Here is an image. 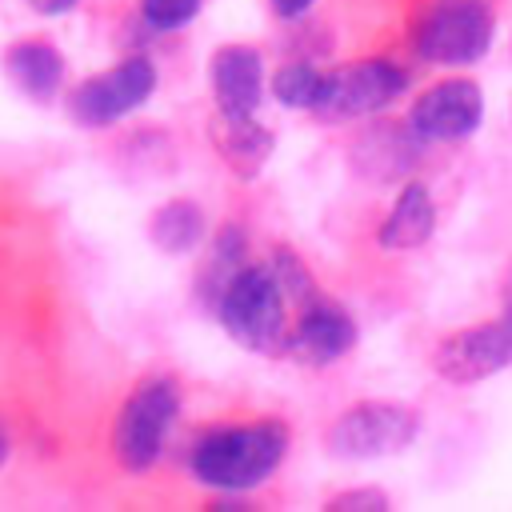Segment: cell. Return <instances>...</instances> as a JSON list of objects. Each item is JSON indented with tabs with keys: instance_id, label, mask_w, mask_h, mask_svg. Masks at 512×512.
Masks as SVG:
<instances>
[{
	"instance_id": "1",
	"label": "cell",
	"mask_w": 512,
	"mask_h": 512,
	"mask_svg": "<svg viewBox=\"0 0 512 512\" xmlns=\"http://www.w3.org/2000/svg\"><path fill=\"white\" fill-rule=\"evenodd\" d=\"M288 452V428L276 420L236 424L208 432L192 452V472L200 484L220 492H244L264 484Z\"/></svg>"
},
{
	"instance_id": "2",
	"label": "cell",
	"mask_w": 512,
	"mask_h": 512,
	"mask_svg": "<svg viewBox=\"0 0 512 512\" xmlns=\"http://www.w3.org/2000/svg\"><path fill=\"white\" fill-rule=\"evenodd\" d=\"M220 324L248 352H280L288 340L284 292L272 268L244 264L220 288Z\"/></svg>"
},
{
	"instance_id": "3",
	"label": "cell",
	"mask_w": 512,
	"mask_h": 512,
	"mask_svg": "<svg viewBox=\"0 0 512 512\" xmlns=\"http://www.w3.org/2000/svg\"><path fill=\"white\" fill-rule=\"evenodd\" d=\"M180 412V392L172 380H144L120 408L112 428V452L128 472H148Z\"/></svg>"
},
{
	"instance_id": "4",
	"label": "cell",
	"mask_w": 512,
	"mask_h": 512,
	"mask_svg": "<svg viewBox=\"0 0 512 512\" xmlns=\"http://www.w3.org/2000/svg\"><path fill=\"white\" fill-rule=\"evenodd\" d=\"M496 16L484 0H440L412 36V48L428 64H476L492 48Z\"/></svg>"
},
{
	"instance_id": "5",
	"label": "cell",
	"mask_w": 512,
	"mask_h": 512,
	"mask_svg": "<svg viewBox=\"0 0 512 512\" xmlns=\"http://www.w3.org/2000/svg\"><path fill=\"white\" fill-rule=\"evenodd\" d=\"M420 432V416L396 400H360L328 428V448L344 460H376L408 448Z\"/></svg>"
},
{
	"instance_id": "6",
	"label": "cell",
	"mask_w": 512,
	"mask_h": 512,
	"mask_svg": "<svg viewBox=\"0 0 512 512\" xmlns=\"http://www.w3.org/2000/svg\"><path fill=\"white\" fill-rule=\"evenodd\" d=\"M508 364H512V304L504 316L488 324H472V328L444 336L432 352V368L448 384H476V380L496 376Z\"/></svg>"
},
{
	"instance_id": "7",
	"label": "cell",
	"mask_w": 512,
	"mask_h": 512,
	"mask_svg": "<svg viewBox=\"0 0 512 512\" xmlns=\"http://www.w3.org/2000/svg\"><path fill=\"white\" fill-rule=\"evenodd\" d=\"M404 88H408V72L396 60L372 56V60L348 64L340 72H328L324 88H320V100H316V112L368 116V112L388 108L396 96H404Z\"/></svg>"
},
{
	"instance_id": "8",
	"label": "cell",
	"mask_w": 512,
	"mask_h": 512,
	"mask_svg": "<svg viewBox=\"0 0 512 512\" xmlns=\"http://www.w3.org/2000/svg\"><path fill=\"white\" fill-rule=\"evenodd\" d=\"M152 88H156V68L144 56H128L116 68H108L100 76H88L72 92V116L84 128L112 124V120L136 112L152 96Z\"/></svg>"
},
{
	"instance_id": "9",
	"label": "cell",
	"mask_w": 512,
	"mask_h": 512,
	"mask_svg": "<svg viewBox=\"0 0 512 512\" xmlns=\"http://www.w3.org/2000/svg\"><path fill=\"white\" fill-rule=\"evenodd\" d=\"M484 120V92L468 76H448L432 88H424L412 104L408 132L416 140H464Z\"/></svg>"
},
{
	"instance_id": "10",
	"label": "cell",
	"mask_w": 512,
	"mask_h": 512,
	"mask_svg": "<svg viewBox=\"0 0 512 512\" xmlns=\"http://www.w3.org/2000/svg\"><path fill=\"white\" fill-rule=\"evenodd\" d=\"M352 344H356V324H352V316H348L340 304L320 300V296L304 304L296 328H292L288 340H284V348H288L296 360H304V364H332V360H340Z\"/></svg>"
},
{
	"instance_id": "11",
	"label": "cell",
	"mask_w": 512,
	"mask_h": 512,
	"mask_svg": "<svg viewBox=\"0 0 512 512\" xmlns=\"http://www.w3.org/2000/svg\"><path fill=\"white\" fill-rule=\"evenodd\" d=\"M216 108L228 116H252L264 96V60L248 44H224L212 56Z\"/></svg>"
},
{
	"instance_id": "12",
	"label": "cell",
	"mask_w": 512,
	"mask_h": 512,
	"mask_svg": "<svg viewBox=\"0 0 512 512\" xmlns=\"http://www.w3.org/2000/svg\"><path fill=\"white\" fill-rule=\"evenodd\" d=\"M432 228H436V204H432L428 188L412 180V184L400 188V196H396L392 212L384 216L376 240L392 252H404V248H420L432 236Z\"/></svg>"
},
{
	"instance_id": "13",
	"label": "cell",
	"mask_w": 512,
	"mask_h": 512,
	"mask_svg": "<svg viewBox=\"0 0 512 512\" xmlns=\"http://www.w3.org/2000/svg\"><path fill=\"white\" fill-rule=\"evenodd\" d=\"M212 140H216L220 156L228 160V168L240 180H252L264 168V160L272 156V132L260 128L252 116H228V112H220L216 116V128H212Z\"/></svg>"
},
{
	"instance_id": "14",
	"label": "cell",
	"mask_w": 512,
	"mask_h": 512,
	"mask_svg": "<svg viewBox=\"0 0 512 512\" xmlns=\"http://www.w3.org/2000/svg\"><path fill=\"white\" fill-rule=\"evenodd\" d=\"M4 68H8V80L24 96H32V100L56 96V88L64 80V56L52 44H44V40H20V44H12L8 56H4Z\"/></svg>"
},
{
	"instance_id": "15",
	"label": "cell",
	"mask_w": 512,
	"mask_h": 512,
	"mask_svg": "<svg viewBox=\"0 0 512 512\" xmlns=\"http://www.w3.org/2000/svg\"><path fill=\"white\" fill-rule=\"evenodd\" d=\"M200 236H204V216H200V208L188 204V200H172V204H164V208L152 216V240H156L164 252H172V256L196 248Z\"/></svg>"
},
{
	"instance_id": "16",
	"label": "cell",
	"mask_w": 512,
	"mask_h": 512,
	"mask_svg": "<svg viewBox=\"0 0 512 512\" xmlns=\"http://www.w3.org/2000/svg\"><path fill=\"white\" fill-rule=\"evenodd\" d=\"M320 88H324V72H316V68L304 64V60L284 64V68L272 76V96H276L284 108H316Z\"/></svg>"
},
{
	"instance_id": "17",
	"label": "cell",
	"mask_w": 512,
	"mask_h": 512,
	"mask_svg": "<svg viewBox=\"0 0 512 512\" xmlns=\"http://www.w3.org/2000/svg\"><path fill=\"white\" fill-rule=\"evenodd\" d=\"M204 0H140V16L160 28V32H172V28H184L196 12H200Z\"/></svg>"
},
{
	"instance_id": "18",
	"label": "cell",
	"mask_w": 512,
	"mask_h": 512,
	"mask_svg": "<svg viewBox=\"0 0 512 512\" xmlns=\"http://www.w3.org/2000/svg\"><path fill=\"white\" fill-rule=\"evenodd\" d=\"M328 508H332V512H340V508H352V512H380V508H388V496H384V492H340V496L328 500Z\"/></svg>"
},
{
	"instance_id": "19",
	"label": "cell",
	"mask_w": 512,
	"mask_h": 512,
	"mask_svg": "<svg viewBox=\"0 0 512 512\" xmlns=\"http://www.w3.org/2000/svg\"><path fill=\"white\" fill-rule=\"evenodd\" d=\"M316 0H272V12L276 16H304Z\"/></svg>"
},
{
	"instance_id": "20",
	"label": "cell",
	"mask_w": 512,
	"mask_h": 512,
	"mask_svg": "<svg viewBox=\"0 0 512 512\" xmlns=\"http://www.w3.org/2000/svg\"><path fill=\"white\" fill-rule=\"evenodd\" d=\"M36 12H44V16H60V12H68L76 0H28Z\"/></svg>"
},
{
	"instance_id": "21",
	"label": "cell",
	"mask_w": 512,
	"mask_h": 512,
	"mask_svg": "<svg viewBox=\"0 0 512 512\" xmlns=\"http://www.w3.org/2000/svg\"><path fill=\"white\" fill-rule=\"evenodd\" d=\"M8 460V436H4V428H0V464Z\"/></svg>"
}]
</instances>
